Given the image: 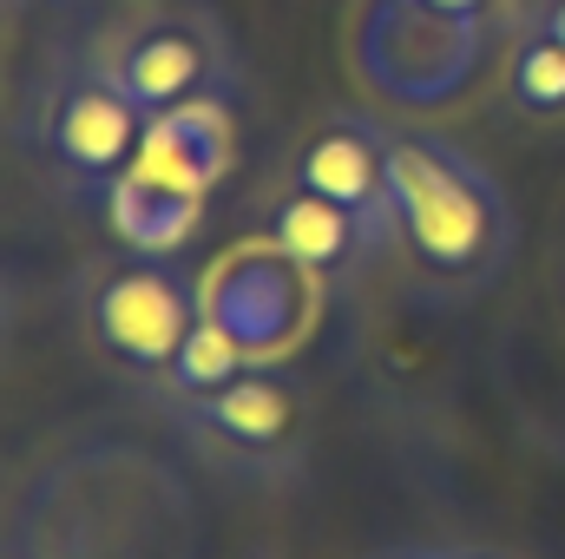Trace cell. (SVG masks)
<instances>
[{
  "label": "cell",
  "instance_id": "1",
  "mask_svg": "<svg viewBox=\"0 0 565 559\" xmlns=\"http://www.w3.org/2000/svg\"><path fill=\"white\" fill-rule=\"evenodd\" d=\"M395 165V257L427 303H467L507 277L520 218L507 184L440 133L388 126Z\"/></svg>",
  "mask_w": 565,
  "mask_h": 559
},
{
  "label": "cell",
  "instance_id": "2",
  "mask_svg": "<svg viewBox=\"0 0 565 559\" xmlns=\"http://www.w3.org/2000/svg\"><path fill=\"white\" fill-rule=\"evenodd\" d=\"M487 53H493V27L447 20L422 0H362L349 27L355 80L402 113H440L467 99V86L487 73Z\"/></svg>",
  "mask_w": 565,
  "mask_h": 559
},
{
  "label": "cell",
  "instance_id": "3",
  "mask_svg": "<svg viewBox=\"0 0 565 559\" xmlns=\"http://www.w3.org/2000/svg\"><path fill=\"white\" fill-rule=\"evenodd\" d=\"M79 316H86V336L93 349L126 369L145 389H164L191 323L204 316V289L184 264L171 257H145V251H119V257H99L86 283H79Z\"/></svg>",
  "mask_w": 565,
  "mask_h": 559
},
{
  "label": "cell",
  "instance_id": "4",
  "mask_svg": "<svg viewBox=\"0 0 565 559\" xmlns=\"http://www.w3.org/2000/svg\"><path fill=\"white\" fill-rule=\"evenodd\" d=\"M184 441H198L217 467L250 474V481H282L302 467L309 434H316V402L289 362H250L224 389L164 402Z\"/></svg>",
  "mask_w": 565,
  "mask_h": 559
},
{
  "label": "cell",
  "instance_id": "5",
  "mask_svg": "<svg viewBox=\"0 0 565 559\" xmlns=\"http://www.w3.org/2000/svg\"><path fill=\"white\" fill-rule=\"evenodd\" d=\"M145 106L119 86V73L106 60H79L53 80V93L40 99V158L46 171L73 191V198H106L145 145Z\"/></svg>",
  "mask_w": 565,
  "mask_h": 559
},
{
  "label": "cell",
  "instance_id": "6",
  "mask_svg": "<svg viewBox=\"0 0 565 559\" xmlns=\"http://www.w3.org/2000/svg\"><path fill=\"white\" fill-rule=\"evenodd\" d=\"M106 66L145 106V119L178 113V106H231L237 99V40L198 0L145 13Z\"/></svg>",
  "mask_w": 565,
  "mask_h": 559
},
{
  "label": "cell",
  "instance_id": "7",
  "mask_svg": "<svg viewBox=\"0 0 565 559\" xmlns=\"http://www.w3.org/2000/svg\"><path fill=\"white\" fill-rule=\"evenodd\" d=\"M316 289L302 264H289L277 244H250L237 257H224L204 283V309L237 336V349L250 362H282L316 316Z\"/></svg>",
  "mask_w": 565,
  "mask_h": 559
},
{
  "label": "cell",
  "instance_id": "8",
  "mask_svg": "<svg viewBox=\"0 0 565 559\" xmlns=\"http://www.w3.org/2000/svg\"><path fill=\"white\" fill-rule=\"evenodd\" d=\"M289 184L342 204L382 251H395V165H388V126L369 113H335L296 145Z\"/></svg>",
  "mask_w": 565,
  "mask_h": 559
},
{
  "label": "cell",
  "instance_id": "9",
  "mask_svg": "<svg viewBox=\"0 0 565 559\" xmlns=\"http://www.w3.org/2000/svg\"><path fill=\"white\" fill-rule=\"evenodd\" d=\"M270 244H277L289 264H302L322 289H349L369 264L388 257L342 204H329V198H316L302 184H289L277 204H270Z\"/></svg>",
  "mask_w": 565,
  "mask_h": 559
},
{
  "label": "cell",
  "instance_id": "10",
  "mask_svg": "<svg viewBox=\"0 0 565 559\" xmlns=\"http://www.w3.org/2000/svg\"><path fill=\"white\" fill-rule=\"evenodd\" d=\"M99 218H106V231L119 238V251L178 257V251L198 238V224H204V191L171 184V178H158V171L132 165V171L99 198Z\"/></svg>",
  "mask_w": 565,
  "mask_h": 559
},
{
  "label": "cell",
  "instance_id": "11",
  "mask_svg": "<svg viewBox=\"0 0 565 559\" xmlns=\"http://www.w3.org/2000/svg\"><path fill=\"white\" fill-rule=\"evenodd\" d=\"M231 151H237V133H231V106H178V113H158L145 126L139 165L171 178V184H191V191H217L224 171H231Z\"/></svg>",
  "mask_w": 565,
  "mask_h": 559
},
{
  "label": "cell",
  "instance_id": "12",
  "mask_svg": "<svg viewBox=\"0 0 565 559\" xmlns=\"http://www.w3.org/2000/svg\"><path fill=\"white\" fill-rule=\"evenodd\" d=\"M500 99L520 126H565V40L526 13L513 20V40L500 53Z\"/></svg>",
  "mask_w": 565,
  "mask_h": 559
},
{
  "label": "cell",
  "instance_id": "13",
  "mask_svg": "<svg viewBox=\"0 0 565 559\" xmlns=\"http://www.w3.org/2000/svg\"><path fill=\"white\" fill-rule=\"evenodd\" d=\"M237 369H250V356L237 349V336L204 309L198 323H191V336H184V349H178V362H171V376H164V402H184V395H204V389H224Z\"/></svg>",
  "mask_w": 565,
  "mask_h": 559
},
{
  "label": "cell",
  "instance_id": "14",
  "mask_svg": "<svg viewBox=\"0 0 565 559\" xmlns=\"http://www.w3.org/2000/svg\"><path fill=\"white\" fill-rule=\"evenodd\" d=\"M422 7H434V13H447V20H473V27H493L507 0H422Z\"/></svg>",
  "mask_w": 565,
  "mask_h": 559
},
{
  "label": "cell",
  "instance_id": "15",
  "mask_svg": "<svg viewBox=\"0 0 565 559\" xmlns=\"http://www.w3.org/2000/svg\"><path fill=\"white\" fill-rule=\"evenodd\" d=\"M520 13H526V20H533V27H546V33H553V40H565V0H526V7H520Z\"/></svg>",
  "mask_w": 565,
  "mask_h": 559
},
{
  "label": "cell",
  "instance_id": "16",
  "mask_svg": "<svg viewBox=\"0 0 565 559\" xmlns=\"http://www.w3.org/2000/svg\"><path fill=\"white\" fill-rule=\"evenodd\" d=\"M434 559H513L507 547H440Z\"/></svg>",
  "mask_w": 565,
  "mask_h": 559
},
{
  "label": "cell",
  "instance_id": "17",
  "mask_svg": "<svg viewBox=\"0 0 565 559\" xmlns=\"http://www.w3.org/2000/svg\"><path fill=\"white\" fill-rule=\"evenodd\" d=\"M369 559H434L427 547H388V553H369Z\"/></svg>",
  "mask_w": 565,
  "mask_h": 559
},
{
  "label": "cell",
  "instance_id": "18",
  "mask_svg": "<svg viewBox=\"0 0 565 559\" xmlns=\"http://www.w3.org/2000/svg\"><path fill=\"white\" fill-rule=\"evenodd\" d=\"M0 342H7V283H0Z\"/></svg>",
  "mask_w": 565,
  "mask_h": 559
}]
</instances>
